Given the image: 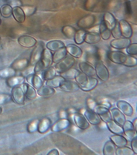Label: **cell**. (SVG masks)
Wrapping results in <instances>:
<instances>
[{
    "label": "cell",
    "mask_w": 137,
    "mask_h": 155,
    "mask_svg": "<svg viewBox=\"0 0 137 155\" xmlns=\"http://www.w3.org/2000/svg\"><path fill=\"white\" fill-rule=\"evenodd\" d=\"M76 63V60L70 56H66L63 59L57 63L55 66L56 72L61 74L71 68Z\"/></svg>",
    "instance_id": "obj_1"
},
{
    "label": "cell",
    "mask_w": 137,
    "mask_h": 155,
    "mask_svg": "<svg viewBox=\"0 0 137 155\" xmlns=\"http://www.w3.org/2000/svg\"><path fill=\"white\" fill-rule=\"evenodd\" d=\"M95 74L102 81H106L109 78L108 70L103 61H98L95 65Z\"/></svg>",
    "instance_id": "obj_2"
},
{
    "label": "cell",
    "mask_w": 137,
    "mask_h": 155,
    "mask_svg": "<svg viewBox=\"0 0 137 155\" xmlns=\"http://www.w3.org/2000/svg\"><path fill=\"white\" fill-rule=\"evenodd\" d=\"M107 56L109 59L113 63L123 65L126 62L128 55L120 51H113L109 53Z\"/></svg>",
    "instance_id": "obj_3"
},
{
    "label": "cell",
    "mask_w": 137,
    "mask_h": 155,
    "mask_svg": "<svg viewBox=\"0 0 137 155\" xmlns=\"http://www.w3.org/2000/svg\"><path fill=\"white\" fill-rule=\"evenodd\" d=\"M94 110L99 115L101 119L105 123H107L113 120L112 114L109 110L105 106H96Z\"/></svg>",
    "instance_id": "obj_4"
},
{
    "label": "cell",
    "mask_w": 137,
    "mask_h": 155,
    "mask_svg": "<svg viewBox=\"0 0 137 155\" xmlns=\"http://www.w3.org/2000/svg\"><path fill=\"white\" fill-rule=\"evenodd\" d=\"M59 87L62 91L66 92H76L80 88V86L77 82L66 80L62 81Z\"/></svg>",
    "instance_id": "obj_5"
},
{
    "label": "cell",
    "mask_w": 137,
    "mask_h": 155,
    "mask_svg": "<svg viewBox=\"0 0 137 155\" xmlns=\"http://www.w3.org/2000/svg\"><path fill=\"white\" fill-rule=\"evenodd\" d=\"M118 23L122 36L124 38H131L132 35V30L130 24L124 20H120Z\"/></svg>",
    "instance_id": "obj_6"
},
{
    "label": "cell",
    "mask_w": 137,
    "mask_h": 155,
    "mask_svg": "<svg viewBox=\"0 0 137 155\" xmlns=\"http://www.w3.org/2000/svg\"><path fill=\"white\" fill-rule=\"evenodd\" d=\"M131 44L130 38H115L110 42L111 47L117 49H123L126 48Z\"/></svg>",
    "instance_id": "obj_7"
},
{
    "label": "cell",
    "mask_w": 137,
    "mask_h": 155,
    "mask_svg": "<svg viewBox=\"0 0 137 155\" xmlns=\"http://www.w3.org/2000/svg\"><path fill=\"white\" fill-rule=\"evenodd\" d=\"M13 100L19 104H23L24 102V93L22 87L17 86L14 87L12 91Z\"/></svg>",
    "instance_id": "obj_8"
},
{
    "label": "cell",
    "mask_w": 137,
    "mask_h": 155,
    "mask_svg": "<svg viewBox=\"0 0 137 155\" xmlns=\"http://www.w3.org/2000/svg\"><path fill=\"white\" fill-rule=\"evenodd\" d=\"M73 119L76 125L81 130H86L89 127V123L83 115L76 113L74 115Z\"/></svg>",
    "instance_id": "obj_9"
},
{
    "label": "cell",
    "mask_w": 137,
    "mask_h": 155,
    "mask_svg": "<svg viewBox=\"0 0 137 155\" xmlns=\"http://www.w3.org/2000/svg\"><path fill=\"white\" fill-rule=\"evenodd\" d=\"M18 42L21 46L27 48L33 47L37 43V41L35 38L27 35H24L19 37Z\"/></svg>",
    "instance_id": "obj_10"
},
{
    "label": "cell",
    "mask_w": 137,
    "mask_h": 155,
    "mask_svg": "<svg viewBox=\"0 0 137 155\" xmlns=\"http://www.w3.org/2000/svg\"><path fill=\"white\" fill-rule=\"evenodd\" d=\"M52 54L49 50L44 48L42 51L40 61L44 69L50 67L53 63Z\"/></svg>",
    "instance_id": "obj_11"
},
{
    "label": "cell",
    "mask_w": 137,
    "mask_h": 155,
    "mask_svg": "<svg viewBox=\"0 0 137 155\" xmlns=\"http://www.w3.org/2000/svg\"><path fill=\"white\" fill-rule=\"evenodd\" d=\"M79 68L82 72L89 77H92L95 75V68L87 62L83 61L79 63Z\"/></svg>",
    "instance_id": "obj_12"
},
{
    "label": "cell",
    "mask_w": 137,
    "mask_h": 155,
    "mask_svg": "<svg viewBox=\"0 0 137 155\" xmlns=\"http://www.w3.org/2000/svg\"><path fill=\"white\" fill-rule=\"evenodd\" d=\"M117 106L122 113L128 116H131L133 114V107L125 101H119L117 103Z\"/></svg>",
    "instance_id": "obj_13"
},
{
    "label": "cell",
    "mask_w": 137,
    "mask_h": 155,
    "mask_svg": "<svg viewBox=\"0 0 137 155\" xmlns=\"http://www.w3.org/2000/svg\"><path fill=\"white\" fill-rule=\"evenodd\" d=\"M84 115L90 124L93 125H98L101 123V118L94 110H87L84 113Z\"/></svg>",
    "instance_id": "obj_14"
},
{
    "label": "cell",
    "mask_w": 137,
    "mask_h": 155,
    "mask_svg": "<svg viewBox=\"0 0 137 155\" xmlns=\"http://www.w3.org/2000/svg\"><path fill=\"white\" fill-rule=\"evenodd\" d=\"M111 112L114 121L120 126H123L126 121L125 115L118 108L116 107L111 109Z\"/></svg>",
    "instance_id": "obj_15"
},
{
    "label": "cell",
    "mask_w": 137,
    "mask_h": 155,
    "mask_svg": "<svg viewBox=\"0 0 137 155\" xmlns=\"http://www.w3.org/2000/svg\"><path fill=\"white\" fill-rule=\"evenodd\" d=\"M122 128L123 133L131 140H132L136 136L137 132L135 130L132 122L129 120L126 121L122 126Z\"/></svg>",
    "instance_id": "obj_16"
},
{
    "label": "cell",
    "mask_w": 137,
    "mask_h": 155,
    "mask_svg": "<svg viewBox=\"0 0 137 155\" xmlns=\"http://www.w3.org/2000/svg\"><path fill=\"white\" fill-rule=\"evenodd\" d=\"M67 52L75 58H79L82 57L83 51L80 47L74 44H69L65 46Z\"/></svg>",
    "instance_id": "obj_17"
},
{
    "label": "cell",
    "mask_w": 137,
    "mask_h": 155,
    "mask_svg": "<svg viewBox=\"0 0 137 155\" xmlns=\"http://www.w3.org/2000/svg\"><path fill=\"white\" fill-rule=\"evenodd\" d=\"M101 40L100 34L95 31L86 32L84 41L89 45H94L99 42Z\"/></svg>",
    "instance_id": "obj_18"
},
{
    "label": "cell",
    "mask_w": 137,
    "mask_h": 155,
    "mask_svg": "<svg viewBox=\"0 0 137 155\" xmlns=\"http://www.w3.org/2000/svg\"><path fill=\"white\" fill-rule=\"evenodd\" d=\"M95 21V18L94 16H86L79 20L77 25L82 29H86L92 26Z\"/></svg>",
    "instance_id": "obj_19"
},
{
    "label": "cell",
    "mask_w": 137,
    "mask_h": 155,
    "mask_svg": "<svg viewBox=\"0 0 137 155\" xmlns=\"http://www.w3.org/2000/svg\"><path fill=\"white\" fill-rule=\"evenodd\" d=\"M27 81L37 89H40L43 85V81L37 74H31L26 77Z\"/></svg>",
    "instance_id": "obj_20"
},
{
    "label": "cell",
    "mask_w": 137,
    "mask_h": 155,
    "mask_svg": "<svg viewBox=\"0 0 137 155\" xmlns=\"http://www.w3.org/2000/svg\"><path fill=\"white\" fill-rule=\"evenodd\" d=\"M43 50V48L40 45L36 46L33 50L30 58V63L31 64L35 65L40 61Z\"/></svg>",
    "instance_id": "obj_21"
},
{
    "label": "cell",
    "mask_w": 137,
    "mask_h": 155,
    "mask_svg": "<svg viewBox=\"0 0 137 155\" xmlns=\"http://www.w3.org/2000/svg\"><path fill=\"white\" fill-rule=\"evenodd\" d=\"M103 21L107 27L110 30H112L116 25V20L114 16L110 12H106L104 13L103 17Z\"/></svg>",
    "instance_id": "obj_22"
},
{
    "label": "cell",
    "mask_w": 137,
    "mask_h": 155,
    "mask_svg": "<svg viewBox=\"0 0 137 155\" xmlns=\"http://www.w3.org/2000/svg\"><path fill=\"white\" fill-rule=\"evenodd\" d=\"M70 122L67 119H61L56 122L52 126V130L54 132H59L69 127Z\"/></svg>",
    "instance_id": "obj_23"
},
{
    "label": "cell",
    "mask_w": 137,
    "mask_h": 155,
    "mask_svg": "<svg viewBox=\"0 0 137 155\" xmlns=\"http://www.w3.org/2000/svg\"><path fill=\"white\" fill-rule=\"evenodd\" d=\"M12 14L16 21L22 23L25 20V14L23 9L19 6L14 7L12 8Z\"/></svg>",
    "instance_id": "obj_24"
},
{
    "label": "cell",
    "mask_w": 137,
    "mask_h": 155,
    "mask_svg": "<svg viewBox=\"0 0 137 155\" xmlns=\"http://www.w3.org/2000/svg\"><path fill=\"white\" fill-rule=\"evenodd\" d=\"M47 49L52 51H56L65 47L64 43L60 40H52L46 44Z\"/></svg>",
    "instance_id": "obj_25"
},
{
    "label": "cell",
    "mask_w": 137,
    "mask_h": 155,
    "mask_svg": "<svg viewBox=\"0 0 137 155\" xmlns=\"http://www.w3.org/2000/svg\"><path fill=\"white\" fill-rule=\"evenodd\" d=\"M111 141L115 144L116 147H125L127 144L128 141L124 137L120 134L111 136L110 137Z\"/></svg>",
    "instance_id": "obj_26"
},
{
    "label": "cell",
    "mask_w": 137,
    "mask_h": 155,
    "mask_svg": "<svg viewBox=\"0 0 137 155\" xmlns=\"http://www.w3.org/2000/svg\"><path fill=\"white\" fill-rule=\"evenodd\" d=\"M22 87L23 92L29 99H34L37 97V93L34 88L27 83H23Z\"/></svg>",
    "instance_id": "obj_27"
},
{
    "label": "cell",
    "mask_w": 137,
    "mask_h": 155,
    "mask_svg": "<svg viewBox=\"0 0 137 155\" xmlns=\"http://www.w3.org/2000/svg\"><path fill=\"white\" fill-rule=\"evenodd\" d=\"M107 126L109 130L115 134H120L123 133V128L116 123L114 120L106 123Z\"/></svg>",
    "instance_id": "obj_28"
},
{
    "label": "cell",
    "mask_w": 137,
    "mask_h": 155,
    "mask_svg": "<svg viewBox=\"0 0 137 155\" xmlns=\"http://www.w3.org/2000/svg\"><path fill=\"white\" fill-rule=\"evenodd\" d=\"M116 147L115 144L111 140L107 141L103 149L104 155H116Z\"/></svg>",
    "instance_id": "obj_29"
},
{
    "label": "cell",
    "mask_w": 137,
    "mask_h": 155,
    "mask_svg": "<svg viewBox=\"0 0 137 155\" xmlns=\"http://www.w3.org/2000/svg\"><path fill=\"white\" fill-rule=\"evenodd\" d=\"M99 33L101 37L104 40H107L111 37V30L107 27L103 20L101 22L99 26Z\"/></svg>",
    "instance_id": "obj_30"
},
{
    "label": "cell",
    "mask_w": 137,
    "mask_h": 155,
    "mask_svg": "<svg viewBox=\"0 0 137 155\" xmlns=\"http://www.w3.org/2000/svg\"><path fill=\"white\" fill-rule=\"evenodd\" d=\"M38 94L41 97H51L55 93L54 88L48 86H42L37 91Z\"/></svg>",
    "instance_id": "obj_31"
},
{
    "label": "cell",
    "mask_w": 137,
    "mask_h": 155,
    "mask_svg": "<svg viewBox=\"0 0 137 155\" xmlns=\"http://www.w3.org/2000/svg\"><path fill=\"white\" fill-rule=\"evenodd\" d=\"M67 54V51L65 47L55 51V53L52 55L53 63H58L66 57Z\"/></svg>",
    "instance_id": "obj_32"
},
{
    "label": "cell",
    "mask_w": 137,
    "mask_h": 155,
    "mask_svg": "<svg viewBox=\"0 0 137 155\" xmlns=\"http://www.w3.org/2000/svg\"><path fill=\"white\" fill-rule=\"evenodd\" d=\"M89 77L83 72L79 71L76 74L75 80L81 88L85 87L88 81Z\"/></svg>",
    "instance_id": "obj_33"
},
{
    "label": "cell",
    "mask_w": 137,
    "mask_h": 155,
    "mask_svg": "<svg viewBox=\"0 0 137 155\" xmlns=\"http://www.w3.org/2000/svg\"><path fill=\"white\" fill-rule=\"evenodd\" d=\"M24 78L23 76H13L8 78L7 81L8 85L10 87H14L23 84Z\"/></svg>",
    "instance_id": "obj_34"
},
{
    "label": "cell",
    "mask_w": 137,
    "mask_h": 155,
    "mask_svg": "<svg viewBox=\"0 0 137 155\" xmlns=\"http://www.w3.org/2000/svg\"><path fill=\"white\" fill-rule=\"evenodd\" d=\"M51 125V121L48 118L42 119L39 123L38 130L40 133H44L49 130Z\"/></svg>",
    "instance_id": "obj_35"
},
{
    "label": "cell",
    "mask_w": 137,
    "mask_h": 155,
    "mask_svg": "<svg viewBox=\"0 0 137 155\" xmlns=\"http://www.w3.org/2000/svg\"><path fill=\"white\" fill-rule=\"evenodd\" d=\"M56 71L55 69L53 67H48L42 71V79L44 80H51L56 75Z\"/></svg>",
    "instance_id": "obj_36"
},
{
    "label": "cell",
    "mask_w": 137,
    "mask_h": 155,
    "mask_svg": "<svg viewBox=\"0 0 137 155\" xmlns=\"http://www.w3.org/2000/svg\"><path fill=\"white\" fill-rule=\"evenodd\" d=\"M64 80V79L61 76H55L51 80H47L46 84L47 86L53 88L59 87L62 81Z\"/></svg>",
    "instance_id": "obj_37"
},
{
    "label": "cell",
    "mask_w": 137,
    "mask_h": 155,
    "mask_svg": "<svg viewBox=\"0 0 137 155\" xmlns=\"http://www.w3.org/2000/svg\"><path fill=\"white\" fill-rule=\"evenodd\" d=\"M98 84V80L95 78L89 77L88 81L85 87L81 88L82 90L85 91H89L95 89Z\"/></svg>",
    "instance_id": "obj_38"
},
{
    "label": "cell",
    "mask_w": 137,
    "mask_h": 155,
    "mask_svg": "<svg viewBox=\"0 0 137 155\" xmlns=\"http://www.w3.org/2000/svg\"><path fill=\"white\" fill-rule=\"evenodd\" d=\"M79 71L75 68H70L65 72L61 73L60 76H61L64 80H73L75 78L76 74Z\"/></svg>",
    "instance_id": "obj_39"
},
{
    "label": "cell",
    "mask_w": 137,
    "mask_h": 155,
    "mask_svg": "<svg viewBox=\"0 0 137 155\" xmlns=\"http://www.w3.org/2000/svg\"><path fill=\"white\" fill-rule=\"evenodd\" d=\"M86 32L83 29H79L76 31L74 37V40L77 45H81L84 43Z\"/></svg>",
    "instance_id": "obj_40"
},
{
    "label": "cell",
    "mask_w": 137,
    "mask_h": 155,
    "mask_svg": "<svg viewBox=\"0 0 137 155\" xmlns=\"http://www.w3.org/2000/svg\"><path fill=\"white\" fill-rule=\"evenodd\" d=\"M29 64V61L26 58L21 59L17 60L13 63L12 65V68L16 70H23Z\"/></svg>",
    "instance_id": "obj_41"
},
{
    "label": "cell",
    "mask_w": 137,
    "mask_h": 155,
    "mask_svg": "<svg viewBox=\"0 0 137 155\" xmlns=\"http://www.w3.org/2000/svg\"><path fill=\"white\" fill-rule=\"evenodd\" d=\"M76 31V29L70 25L65 26L62 29V31L64 35L69 39L73 38Z\"/></svg>",
    "instance_id": "obj_42"
},
{
    "label": "cell",
    "mask_w": 137,
    "mask_h": 155,
    "mask_svg": "<svg viewBox=\"0 0 137 155\" xmlns=\"http://www.w3.org/2000/svg\"><path fill=\"white\" fill-rule=\"evenodd\" d=\"M16 74L15 70L12 68H8L0 70V77L3 78H9Z\"/></svg>",
    "instance_id": "obj_43"
},
{
    "label": "cell",
    "mask_w": 137,
    "mask_h": 155,
    "mask_svg": "<svg viewBox=\"0 0 137 155\" xmlns=\"http://www.w3.org/2000/svg\"><path fill=\"white\" fill-rule=\"evenodd\" d=\"M12 8L8 4L2 5L0 9V13L3 18H9L12 15Z\"/></svg>",
    "instance_id": "obj_44"
},
{
    "label": "cell",
    "mask_w": 137,
    "mask_h": 155,
    "mask_svg": "<svg viewBox=\"0 0 137 155\" xmlns=\"http://www.w3.org/2000/svg\"><path fill=\"white\" fill-rule=\"evenodd\" d=\"M135 154L131 148L125 147H118L116 149V155H133Z\"/></svg>",
    "instance_id": "obj_45"
},
{
    "label": "cell",
    "mask_w": 137,
    "mask_h": 155,
    "mask_svg": "<svg viewBox=\"0 0 137 155\" xmlns=\"http://www.w3.org/2000/svg\"><path fill=\"white\" fill-rule=\"evenodd\" d=\"M137 64V58L131 55H128L126 62L123 65L128 67H132L136 66Z\"/></svg>",
    "instance_id": "obj_46"
},
{
    "label": "cell",
    "mask_w": 137,
    "mask_h": 155,
    "mask_svg": "<svg viewBox=\"0 0 137 155\" xmlns=\"http://www.w3.org/2000/svg\"><path fill=\"white\" fill-rule=\"evenodd\" d=\"M126 51L130 55H137V44L133 43L131 44L126 48Z\"/></svg>",
    "instance_id": "obj_47"
},
{
    "label": "cell",
    "mask_w": 137,
    "mask_h": 155,
    "mask_svg": "<svg viewBox=\"0 0 137 155\" xmlns=\"http://www.w3.org/2000/svg\"><path fill=\"white\" fill-rule=\"evenodd\" d=\"M39 121V120H36L31 122L28 126V131L30 133H33L38 130V125Z\"/></svg>",
    "instance_id": "obj_48"
},
{
    "label": "cell",
    "mask_w": 137,
    "mask_h": 155,
    "mask_svg": "<svg viewBox=\"0 0 137 155\" xmlns=\"http://www.w3.org/2000/svg\"><path fill=\"white\" fill-rule=\"evenodd\" d=\"M111 34L114 38H118L122 37V34L120 31L119 23L117 22L115 27L111 30Z\"/></svg>",
    "instance_id": "obj_49"
},
{
    "label": "cell",
    "mask_w": 137,
    "mask_h": 155,
    "mask_svg": "<svg viewBox=\"0 0 137 155\" xmlns=\"http://www.w3.org/2000/svg\"><path fill=\"white\" fill-rule=\"evenodd\" d=\"M132 149L134 151L135 154H137V136L135 137L132 140L131 143Z\"/></svg>",
    "instance_id": "obj_50"
},
{
    "label": "cell",
    "mask_w": 137,
    "mask_h": 155,
    "mask_svg": "<svg viewBox=\"0 0 137 155\" xmlns=\"http://www.w3.org/2000/svg\"><path fill=\"white\" fill-rule=\"evenodd\" d=\"M9 96L6 94L0 95V104H3L4 103L10 100Z\"/></svg>",
    "instance_id": "obj_51"
},
{
    "label": "cell",
    "mask_w": 137,
    "mask_h": 155,
    "mask_svg": "<svg viewBox=\"0 0 137 155\" xmlns=\"http://www.w3.org/2000/svg\"><path fill=\"white\" fill-rule=\"evenodd\" d=\"M33 71H34V68L33 67H30L28 68L23 71L22 74L24 76H27L29 74H32Z\"/></svg>",
    "instance_id": "obj_52"
},
{
    "label": "cell",
    "mask_w": 137,
    "mask_h": 155,
    "mask_svg": "<svg viewBox=\"0 0 137 155\" xmlns=\"http://www.w3.org/2000/svg\"><path fill=\"white\" fill-rule=\"evenodd\" d=\"M59 151L57 149H53L51 151H49L48 155H59Z\"/></svg>",
    "instance_id": "obj_53"
},
{
    "label": "cell",
    "mask_w": 137,
    "mask_h": 155,
    "mask_svg": "<svg viewBox=\"0 0 137 155\" xmlns=\"http://www.w3.org/2000/svg\"><path fill=\"white\" fill-rule=\"evenodd\" d=\"M137 118L135 119L134 120H133V122H132V124H133V126H134V127L135 128V130L136 132H137Z\"/></svg>",
    "instance_id": "obj_54"
},
{
    "label": "cell",
    "mask_w": 137,
    "mask_h": 155,
    "mask_svg": "<svg viewBox=\"0 0 137 155\" xmlns=\"http://www.w3.org/2000/svg\"><path fill=\"white\" fill-rule=\"evenodd\" d=\"M2 107H0V115H1V114H2Z\"/></svg>",
    "instance_id": "obj_55"
},
{
    "label": "cell",
    "mask_w": 137,
    "mask_h": 155,
    "mask_svg": "<svg viewBox=\"0 0 137 155\" xmlns=\"http://www.w3.org/2000/svg\"><path fill=\"white\" fill-rule=\"evenodd\" d=\"M1 23H2V20H1V18H0V25H1Z\"/></svg>",
    "instance_id": "obj_56"
}]
</instances>
